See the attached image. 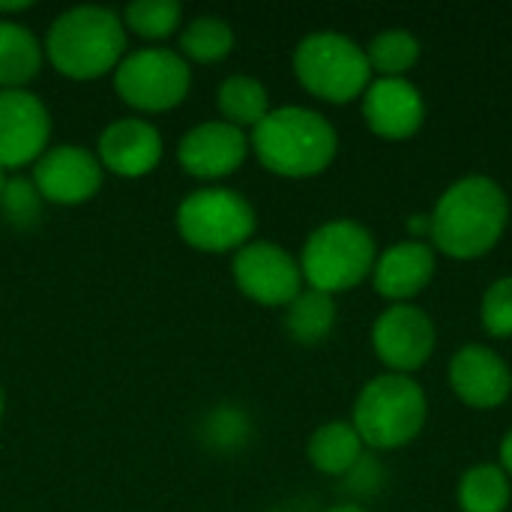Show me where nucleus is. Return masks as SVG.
<instances>
[{"label": "nucleus", "instance_id": "7ed1b4c3", "mask_svg": "<svg viewBox=\"0 0 512 512\" xmlns=\"http://www.w3.org/2000/svg\"><path fill=\"white\" fill-rule=\"evenodd\" d=\"M42 48L63 78L96 81L114 75L126 57V27L120 12L108 6H72L51 21Z\"/></svg>", "mask_w": 512, "mask_h": 512}, {"label": "nucleus", "instance_id": "2eb2a0df", "mask_svg": "<svg viewBox=\"0 0 512 512\" xmlns=\"http://www.w3.org/2000/svg\"><path fill=\"white\" fill-rule=\"evenodd\" d=\"M360 114L372 135L384 141H405L426 123V96L420 84L405 78L375 75L360 96Z\"/></svg>", "mask_w": 512, "mask_h": 512}, {"label": "nucleus", "instance_id": "72a5a7b5", "mask_svg": "<svg viewBox=\"0 0 512 512\" xmlns=\"http://www.w3.org/2000/svg\"><path fill=\"white\" fill-rule=\"evenodd\" d=\"M6 180H9V171L0 168V195H3V189H6Z\"/></svg>", "mask_w": 512, "mask_h": 512}, {"label": "nucleus", "instance_id": "c756f323", "mask_svg": "<svg viewBox=\"0 0 512 512\" xmlns=\"http://www.w3.org/2000/svg\"><path fill=\"white\" fill-rule=\"evenodd\" d=\"M429 234H432L429 213H411L408 216V240H429Z\"/></svg>", "mask_w": 512, "mask_h": 512}, {"label": "nucleus", "instance_id": "b1692460", "mask_svg": "<svg viewBox=\"0 0 512 512\" xmlns=\"http://www.w3.org/2000/svg\"><path fill=\"white\" fill-rule=\"evenodd\" d=\"M234 27L219 15H198L180 30V54L189 63H222L234 51Z\"/></svg>", "mask_w": 512, "mask_h": 512}, {"label": "nucleus", "instance_id": "423d86ee", "mask_svg": "<svg viewBox=\"0 0 512 512\" xmlns=\"http://www.w3.org/2000/svg\"><path fill=\"white\" fill-rule=\"evenodd\" d=\"M291 69L306 93L330 105L360 102L363 90L375 78L366 48L342 30L306 33L294 45Z\"/></svg>", "mask_w": 512, "mask_h": 512}, {"label": "nucleus", "instance_id": "6ab92c4d", "mask_svg": "<svg viewBox=\"0 0 512 512\" xmlns=\"http://www.w3.org/2000/svg\"><path fill=\"white\" fill-rule=\"evenodd\" d=\"M45 63V48L30 27L3 18L0 21V90H27Z\"/></svg>", "mask_w": 512, "mask_h": 512}, {"label": "nucleus", "instance_id": "f03ea898", "mask_svg": "<svg viewBox=\"0 0 512 512\" xmlns=\"http://www.w3.org/2000/svg\"><path fill=\"white\" fill-rule=\"evenodd\" d=\"M255 159L276 177L309 180L339 156V129L309 105H279L249 132Z\"/></svg>", "mask_w": 512, "mask_h": 512}, {"label": "nucleus", "instance_id": "20e7f679", "mask_svg": "<svg viewBox=\"0 0 512 512\" xmlns=\"http://www.w3.org/2000/svg\"><path fill=\"white\" fill-rule=\"evenodd\" d=\"M429 420V396L414 375L381 372L372 375L351 408V426L366 450L384 453L408 447L420 438Z\"/></svg>", "mask_w": 512, "mask_h": 512}, {"label": "nucleus", "instance_id": "bb28decb", "mask_svg": "<svg viewBox=\"0 0 512 512\" xmlns=\"http://www.w3.org/2000/svg\"><path fill=\"white\" fill-rule=\"evenodd\" d=\"M42 210H45V198L39 195L36 183L30 177L9 174L6 189L0 195L3 222L18 228V231H30V228H36L42 222Z\"/></svg>", "mask_w": 512, "mask_h": 512}, {"label": "nucleus", "instance_id": "c9c22d12", "mask_svg": "<svg viewBox=\"0 0 512 512\" xmlns=\"http://www.w3.org/2000/svg\"><path fill=\"white\" fill-rule=\"evenodd\" d=\"M270 512H291V510H270Z\"/></svg>", "mask_w": 512, "mask_h": 512}, {"label": "nucleus", "instance_id": "cd10ccee", "mask_svg": "<svg viewBox=\"0 0 512 512\" xmlns=\"http://www.w3.org/2000/svg\"><path fill=\"white\" fill-rule=\"evenodd\" d=\"M480 324L492 339H512V273L486 285L480 297Z\"/></svg>", "mask_w": 512, "mask_h": 512}, {"label": "nucleus", "instance_id": "ddd939ff", "mask_svg": "<svg viewBox=\"0 0 512 512\" xmlns=\"http://www.w3.org/2000/svg\"><path fill=\"white\" fill-rule=\"evenodd\" d=\"M51 138V114L30 90H0V168L33 165Z\"/></svg>", "mask_w": 512, "mask_h": 512}, {"label": "nucleus", "instance_id": "4be33fe9", "mask_svg": "<svg viewBox=\"0 0 512 512\" xmlns=\"http://www.w3.org/2000/svg\"><path fill=\"white\" fill-rule=\"evenodd\" d=\"M336 327V297L303 288L285 306V330L300 345H321Z\"/></svg>", "mask_w": 512, "mask_h": 512}, {"label": "nucleus", "instance_id": "f8f14e48", "mask_svg": "<svg viewBox=\"0 0 512 512\" xmlns=\"http://www.w3.org/2000/svg\"><path fill=\"white\" fill-rule=\"evenodd\" d=\"M45 198V204L78 207L90 201L105 180V168L96 159V150L81 144H54L33 162L30 177Z\"/></svg>", "mask_w": 512, "mask_h": 512}, {"label": "nucleus", "instance_id": "1a4fd4ad", "mask_svg": "<svg viewBox=\"0 0 512 512\" xmlns=\"http://www.w3.org/2000/svg\"><path fill=\"white\" fill-rule=\"evenodd\" d=\"M369 336L384 372L396 375L420 372L438 348L435 318L417 303H387L375 315Z\"/></svg>", "mask_w": 512, "mask_h": 512}, {"label": "nucleus", "instance_id": "2f4dec72", "mask_svg": "<svg viewBox=\"0 0 512 512\" xmlns=\"http://www.w3.org/2000/svg\"><path fill=\"white\" fill-rule=\"evenodd\" d=\"M33 3H27V0H18V3H0V21L6 18V15H15V12H27Z\"/></svg>", "mask_w": 512, "mask_h": 512}, {"label": "nucleus", "instance_id": "f3484780", "mask_svg": "<svg viewBox=\"0 0 512 512\" xmlns=\"http://www.w3.org/2000/svg\"><path fill=\"white\" fill-rule=\"evenodd\" d=\"M438 270V252L429 240H396L378 249L372 288L387 303H414Z\"/></svg>", "mask_w": 512, "mask_h": 512}, {"label": "nucleus", "instance_id": "393cba45", "mask_svg": "<svg viewBox=\"0 0 512 512\" xmlns=\"http://www.w3.org/2000/svg\"><path fill=\"white\" fill-rule=\"evenodd\" d=\"M123 27L147 42H162L183 24V6L177 0H132L123 9Z\"/></svg>", "mask_w": 512, "mask_h": 512}, {"label": "nucleus", "instance_id": "7c9ffc66", "mask_svg": "<svg viewBox=\"0 0 512 512\" xmlns=\"http://www.w3.org/2000/svg\"><path fill=\"white\" fill-rule=\"evenodd\" d=\"M498 465L510 474L512 480V426L504 432L501 444H498Z\"/></svg>", "mask_w": 512, "mask_h": 512}, {"label": "nucleus", "instance_id": "39448f33", "mask_svg": "<svg viewBox=\"0 0 512 512\" xmlns=\"http://www.w3.org/2000/svg\"><path fill=\"white\" fill-rule=\"evenodd\" d=\"M375 258L378 240L372 228L354 216H336L312 228L297 255L306 288L330 297L354 291L372 279Z\"/></svg>", "mask_w": 512, "mask_h": 512}, {"label": "nucleus", "instance_id": "f704fd0d", "mask_svg": "<svg viewBox=\"0 0 512 512\" xmlns=\"http://www.w3.org/2000/svg\"><path fill=\"white\" fill-rule=\"evenodd\" d=\"M3 411H6V393H3V384H0V420H3Z\"/></svg>", "mask_w": 512, "mask_h": 512}, {"label": "nucleus", "instance_id": "dca6fc26", "mask_svg": "<svg viewBox=\"0 0 512 512\" xmlns=\"http://www.w3.org/2000/svg\"><path fill=\"white\" fill-rule=\"evenodd\" d=\"M165 144L159 129L144 117H117L111 120L96 144V159L105 174H117L126 180L147 177L162 162Z\"/></svg>", "mask_w": 512, "mask_h": 512}, {"label": "nucleus", "instance_id": "9d476101", "mask_svg": "<svg viewBox=\"0 0 512 512\" xmlns=\"http://www.w3.org/2000/svg\"><path fill=\"white\" fill-rule=\"evenodd\" d=\"M231 279L243 297L270 309H285L306 288L297 255L276 240H249L237 249L231 258Z\"/></svg>", "mask_w": 512, "mask_h": 512}, {"label": "nucleus", "instance_id": "412c9836", "mask_svg": "<svg viewBox=\"0 0 512 512\" xmlns=\"http://www.w3.org/2000/svg\"><path fill=\"white\" fill-rule=\"evenodd\" d=\"M510 501L512 480L498 462H477L459 474L456 504L462 512H507Z\"/></svg>", "mask_w": 512, "mask_h": 512}, {"label": "nucleus", "instance_id": "a878e982", "mask_svg": "<svg viewBox=\"0 0 512 512\" xmlns=\"http://www.w3.org/2000/svg\"><path fill=\"white\" fill-rule=\"evenodd\" d=\"M252 435L249 414L237 405H219L213 408L201 423V441L216 453H234L243 450Z\"/></svg>", "mask_w": 512, "mask_h": 512}, {"label": "nucleus", "instance_id": "6e6552de", "mask_svg": "<svg viewBox=\"0 0 512 512\" xmlns=\"http://www.w3.org/2000/svg\"><path fill=\"white\" fill-rule=\"evenodd\" d=\"M114 90L129 108L141 114H162L189 96L192 66L180 51L165 45L135 48L126 51L114 69Z\"/></svg>", "mask_w": 512, "mask_h": 512}, {"label": "nucleus", "instance_id": "4468645a", "mask_svg": "<svg viewBox=\"0 0 512 512\" xmlns=\"http://www.w3.org/2000/svg\"><path fill=\"white\" fill-rule=\"evenodd\" d=\"M447 378L453 393L477 411L501 408L512 396V366L498 348L486 342H468L456 348Z\"/></svg>", "mask_w": 512, "mask_h": 512}, {"label": "nucleus", "instance_id": "0eeeda50", "mask_svg": "<svg viewBox=\"0 0 512 512\" xmlns=\"http://www.w3.org/2000/svg\"><path fill=\"white\" fill-rule=\"evenodd\" d=\"M177 234L186 246L222 255L237 252L255 240L258 213L252 201L231 186H201L177 204Z\"/></svg>", "mask_w": 512, "mask_h": 512}, {"label": "nucleus", "instance_id": "473e14b6", "mask_svg": "<svg viewBox=\"0 0 512 512\" xmlns=\"http://www.w3.org/2000/svg\"><path fill=\"white\" fill-rule=\"evenodd\" d=\"M324 512H372L369 507H363L360 501H342V504H333L330 510Z\"/></svg>", "mask_w": 512, "mask_h": 512}, {"label": "nucleus", "instance_id": "aec40b11", "mask_svg": "<svg viewBox=\"0 0 512 512\" xmlns=\"http://www.w3.org/2000/svg\"><path fill=\"white\" fill-rule=\"evenodd\" d=\"M216 105L225 123L252 132L267 114H270V90L261 78L249 72L228 75L216 90Z\"/></svg>", "mask_w": 512, "mask_h": 512}, {"label": "nucleus", "instance_id": "c85d7f7f", "mask_svg": "<svg viewBox=\"0 0 512 512\" xmlns=\"http://www.w3.org/2000/svg\"><path fill=\"white\" fill-rule=\"evenodd\" d=\"M384 465L378 462V456L372 453V450H366V456L342 477L345 480V489L351 492V495H360V498H366V495H375L381 486H384Z\"/></svg>", "mask_w": 512, "mask_h": 512}, {"label": "nucleus", "instance_id": "5701e85b", "mask_svg": "<svg viewBox=\"0 0 512 512\" xmlns=\"http://www.w3.org/2000/svg\"><path fill=\"white\" fill-rule=\"evenodd\" d=\"M363 48L372 66V75H381V78H405L420 63V54H423L420 36L408 27H384Z\"/></svg>", "mask_w": 512, "mask_h": 512}, {"label": "nucleus", "instance_id": "a211bd4d", "mask_svg": "<svg viewBox=\"0 0 512 512\" xmlns=\"http://www.w3.org/2000/svg\"><path fill=\"white\" fill-rule=\"evenodd\" d=\"M366 456V444L351 426V420H327L321 423L306 444V459L318 474L345 477Z\"/></svg>", "mask_w": 512, "mask_h": 512}, {"label": "nucleus", "instance_id": "f257e3e1", "mask_svg": "<svg viewBox=\"0 0 512 512\" xmlns=\"http://www.w3.org/2000/svg\"><path fill=\"white\" fill-rule=\"evenodd\" d=\"M510 213V195L492 174H465L435 198L429 243L456 261L483 258L504 240Z\"/></svg>", "mask_w": 512, "mask_h": 512}, {"label": "nucleus", "instance_id": "9b49d317", "mask_svg": "<svg viewBox=\"0 0 512 512\" xmlns=\"http://www.w3.org/2000/svg\"><path fill=\"white\" fill-rule=\"evenodd\" d=\"M252 144H249V132L237 129L231 123L219 120H204L192 129L183 132V138L177 141V162L180 168L204 183H219L231 174H237L243 168V162L249 159Z\"/></svg>", "mask_w": 512, "mask_h": 512}]
</instances>
